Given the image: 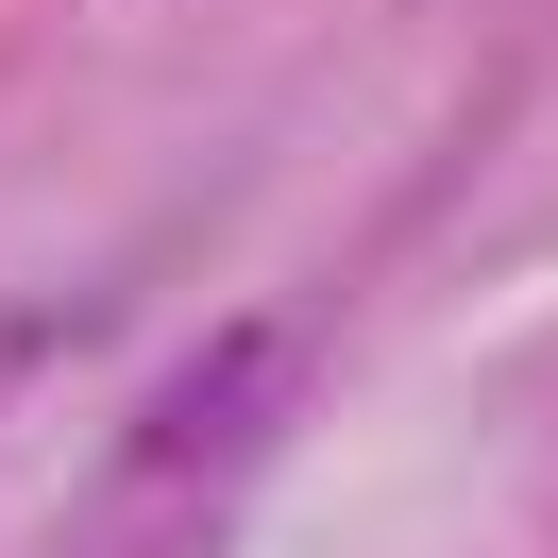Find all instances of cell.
<instances>
[{"mask_svg": "<svg viewBox=\"0 0 558 558\" xmlns=\"http://www.w3.org/2000/svg\"><path fill=\"white\" fill-rule=\"evenodd\" d=\"M288 389H305V339H288V322H220V339H204V355H186V373L136 407V440H119V490H136V508H186V490H220V474H238V457L288 423Z\"/></svg>", "mask_w": 558, "mask_h": 558, "instance_id": "6da1fadb", "label": "cell"}, {"mask_svg": "<svg viewBox=\"0 0 558 558\" xmlns=\"http://www.w3.org/2000/svg\"><path fill=\"white\" fill-rule=\"evenodd\" d=\"M119 558H170V542H119Z\"/></svg>", "mask_w": 558, "mask_h": 558, "instance_id": "7a4b0ae2", "label": "cell"}]
</instances>
